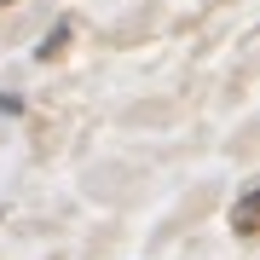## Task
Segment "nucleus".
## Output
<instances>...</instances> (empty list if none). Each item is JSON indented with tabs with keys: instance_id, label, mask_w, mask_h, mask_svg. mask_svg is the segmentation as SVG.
<instances>
[{
	"instance_id": "f257e3e1",
	"label": "nucleus",
	"mask_w": 260,
	"mask_h": 260,
	"mask_svg": "<svg viewBox=\"0 0 260 260\" xmlns=\"http://www.w3.org/2000/svg\"><path fill=\"white\" fill-rule=\"evenodd\" d=\"M237 237H254V191H243L237 203Z\"/></svg>"
},
{
	"instance_id": "f03ea898",
	"label": "nucleus",
	"mask_w": 260,
	"mask_h": 260,
	"mask_svg": "<svg viewBox=\"0 0 260 260\" xmlns=\"http://www.w3.org/2000/svg\"><path fill=\"white\" fill-rule=\"evenodd\" d=\"M0 6H12V0H0Z\"/></svg>"
}]
</instances>
